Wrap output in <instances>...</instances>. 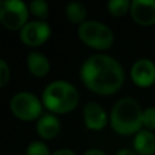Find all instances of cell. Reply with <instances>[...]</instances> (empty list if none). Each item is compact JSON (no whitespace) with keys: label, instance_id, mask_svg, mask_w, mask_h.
Instances as JSON below:
<instances>
[{"label":"cell","instance_id":"cell-1","mask_svg":"<svg viewBox=\"0 0 155 155\" xmlns=\"http://www.w3.org/2000/svg\"><path fill=\"white\" fill-rule=\"evenodd\" d=\"M84 86L99 95L117 93L124 83V70L116 59L107 54L90 56L80 68Z\"/></svg>","mask_w":155,"mask_h":155},{"label":"cell","instance_id":"cell-2","mask_svg":"<svg viewBox=\"0 0 155 155\" xmlns=\"http://www.w3.org/2000/svg\"><path fill=\"white\" fill-rule=\"evenodd\" d=\"M110 125L120 135L137 134L143 125V110L134 98L118 99L110 113Z\"/></svg>","mask_w":155,"mask_h":155},{"label":"cell","instance_id":"cell-3","mask_svg":"<svg viewBox=\"0 0 155 155\" xmlns=\"http://www.w3.org/2000/svg\"><path fill=\"white\" fill-rule=\"evenodd\" d=\"M79 102L76 87L65 80H54L42 91V104L48 110L59 114L72 112Z\"/></svg>","mask_w":155,"mask_h":155},{"label":"cell","instance_id":"cell-4","mask_svg":"<svg viewBox=\"0 0 155 155\" xmlns=\"http://www.w3.org/2000/svg\"><path fill=\"white\" fill-rule=\"evenodd\" d=\"M79 38L87 46L98 51L109 49L114 42V35L109 26L98 21H86L78 29Z\"/></svg>","mask_w":155,"mask_h":155},{"label":"cell","instance_id":"cell-5","mask_svg":"<svg viewBox=\"0 0 155 155\" xmlns=\"http://www.w3.org/2000/svg\"><path fill=\"white\" fill-rule=\"evenodd\" d=\"M10 109L19 120L33 121L42 116V102L34 94L29 91H21L11 98Z\"/></svg>","mask_w":155,"mask_h":155},{"label":"cell","instance_id":"cell-6","mask_svg":"<svg viewBox=\"0 0 155 155\" xmlns=\"http://www.w3.org/2000/svg\"><path fill=\"white\" fill-rule=\"evenodd\" d=\"M29 7L21 0H4L0 3V22L8 30L22 29L27 23Z\"/></svg>","mask_w":155,"mask_h":155},{"label":"cell","instance_id":"cell-7","mask_svg":"<svg viewBox=\"0 0 155 155\" xmlns=\"http://www.w3.org/2000/svg\"><path fill=\"white\" fill-rule=\"evenodd\" d=\"M51 35V26L44 21L27 22L21 29L19 38L27 46H40L46 42Z\"/></svg>","mask_w":155,"mask_h":155},{"label":"cell","instance_id":"cell-8","mask_svg":"<svg viewBox=\"0 0 155 155\" xmlns=\"http://www.w3.org/2000/svg\"><path fill=\"white\" fill-rule=\"evenodd\" d=\"M131 79L139 87H150L155 83V64L148 59H139L131 68Z\"/></svg>","mask_w":155,"mask_h":155},{"label":"cell","instance_id":"cell-9","mask_svg":"<svg viewBox=\"0 0 155 155\" xmlns=\"http://www.w3.org/2000/svg\"><path fill=\"white\" fill-rule=\"evenodd\" d=\"M131 16L140 26L155 23V0H134L131 3Z\"/></svg>","mask_w":155,"mask_h":155},{"label":"cell","instance_id":"cell-10","mask_svg":"<svg viewBox=\"0 0 155 155\" xmlns=\"http://www.w3.org/2000/svg\"><path fill=\"white\" fill-rule=\"evenodd\" d=\"M84 125L91 131H101L107 124V114L105 109L97 102H88L83 107Z\"/></svg>","mask_w":155,"mask_h":155},{"label":"cell","instance_id":"cell-11","mask_svg":"<svg viewBox=\"0 0 155 155\" xmlns=\"http://www.w3.org/2000/svg\"><path fill=\"white\" fill-rule=\"evenodd\" d=\"M61 131V123L54 114H42L37 121V132L42 139H54Z\"/></svg>","mask_w":155,"mask_h":155},{"label":"cell","instance_id":"cell-12","mask_svg":"<svg viewBox=\"0 0 155 155\" xmlns=\"http://www.w3.org/2000/svg\"><path fill=\"white\" fill-rule=\"evenodd\" d=\"M27 68L31 75L37 78H42L51 70V63L49 60L40 52H30L27 54Z\"/></svg>","mask_w":155,"mask_h":155},{"label":"cell","instance_id":"cell-13","mask_svg":"<svg viewBox=\"0 0 155 155\" xmlns=\"http://www.w3.org/2000/svg\"><path fill=\"white\" fill-rule=\"evenodd\" d=\"M134 147L139 155H153L155 153V135L151 131H139L135 136Z\"/></svg>","mask_w":155,"mask_h":155},{"label":"cell","instance_id":"cell-14","mask_svg":"<svg viewBox=\"0 0 155 155\" xmlns=\"http://www.w3.org/2000/svg\"><path fill=\"white\" fill-rule=\"evenodd\" d=\"M86 15H87V8L79 2H71L65 7V16L71 23H80L86 22Z\"/></svg>","mask_w":155,"mask_h":155},{"label":"cell","instance_id":"cell-15","mask_svg":"<svg viewBox=\"0 0 155 155\" xmlns=\"http://www.w3.org/2000/svg\"><path fill=\"white\" fill-rule=\"evenodd\" d=\"M107 11L113 16H123L131 10L129 0H110L106 5Z\"/></svg>","mask_w":155,"mask_h":155},{"label":"cell","instance_id":"cell-16","mask_svg":"<svg viewBox=\"0 0 155 155\" xmlns=\"http://www.w3.org/2000/svg\"><path fill=\"white\" fill-rule=\"evenodd\" d=\"M29 11L37 18H46L48 16V3L44 0H33L29 4Z\"/></svg>","mask_w":155,"mask_h":155},{"label":"cell","instance_id":"cell-17","mask_svg":"<svg viewBox=\"0 0 155 155\" xmlns=\"http://www.w3.org/2000/svg\"><path fill=\"white\" fill-rule=\"evenodd\" d=\"M27 155H51V153H49L48 146L44 142L34 140L27 147Z\"/></svg>","mask_w":155,"mask_h":155},{"label":"cell","instance_id":"cell-18","mask_svg":"<svg viewBox=\"0 0 155 155\" xmlns=\"http://www.w3.org/2000/svg\"><path fill=\"white\" fill-rule=\"evenodd\" d=\"M143 125L147 129H155V106L143 110Z\"/></svg>","mask_w":155,"mask_h":155},{"label":"cell","instance_id":"cell-19","mask_svg":"<svg viewBox=\"0 0 155 155\" xmlns=\"http://www.w3.org/2000/svg\"><path fill=\"white\" fill-rule=\"evenodd\" d=\"M11 78V70L4 60H0V86L4 87Z\"/></svg>","mask_w":155,"mask_h":155},{"label":"cell","instance_id":"cell-20","mask_svg":"<svg viewBox=\"0 0 155 155\" xmlns=\"http://www.w3.org/2000/svg\"><path fill=\"white\" fill-rule=\"evenodd\" d=\"M52 155H76V153H74L70 148H60V150H57L56 153H53Z\"/></svg>","mask_w":155,"mask_h":155},{"label":"cell","instance_id":"cell-21","mask_svg":"<svg viewBox=\"0 0 155 155\" xmlns=\"http://www.w3.org/2000/svg\"><path fill=\"white\" fill-rule=\"evenodd\" d=\"M83 155H107V154L104 153L102 150H98V148H90V150H87Z\"/></svg>","mask_w":155,"mask_h":155},{"label":"cell","instance_id":"cell-22","mask_svg":"<svg viewBox=\"0 0 155 155\" xmlns=\"http://www.w3.org/2000/svg\"><path fill=\"white\" fill-rule=\"evenodd\" d=\"M116 155H139L136 151H132V150H128V148H123V150L117 151Z\"/></svg>","mask_w":155,"mask_h":155}]
</instances>
